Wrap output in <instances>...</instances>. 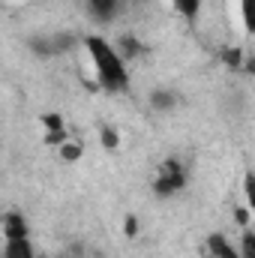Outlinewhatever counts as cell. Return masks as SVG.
I'll list each match as a JSON object with an SVG mask.
<instances>
[{
  "label": "cell",
  "mask_w": 255,
  "mask_h": 258,
  "mask_svg": "<svg viewBox=\"0 0 255 258\" xmlns=\"http://www.w3.org/2000/svg\"><path fill=\"white\" fill-rule=\"evenodd\" d=\"M0 234H3V240H24V237H30V222H27V216L21 213V210H3V216H0Z\"/></svg>",
  "instance_id": "cell-3"
},
{
  "label": "cell",
  "mask_w": 255,
  "mask_h": 258,
  "mask_svg": "<svg viewBox=\"0 0 255 258\" xmlns=\"http://www.w3.org/2000/svg\"><path fill=\"white\" fill-rule=\"evenodd\" d=\"M81 48L87 54V63L96 75V84L108 93H126L132 87V69L120 54L117 42L102 33H87L81 39Z\"/></svg>",
  "instance_id": "cell-1"
},
{
  "label": "cell",
  "mask_w": 255,
  "mask_h": 258,
  "mask_svg": "<svg viewBox=\"0 0 255 258\" xmlns=\"http://www.w3.org/2000/svg\"><path fill=\"white\" fill-rule=\"evenodd\" d=\"M117 42V48H120V54L126 57V63L132 66L138 57H144L147 54V45L135 36V33H120V39H114Z\"/></svg>",
  "instance_id": "cell-8"
},
{
  "label": "cell",
  "mask_w": 255,
  "mask_h": 258,
  "mask_svg": "<svg viewBox=\"0 0 255 258\" xmlns=\"http://www.w3.org/2000/svg\"><path fill=\"white\" fill-rule=\"evenodd\" d=\"M171 9L183 21H198L201 18V9H204V0H171Z\"/></svg>",
  "instance_id": "cell-10"
},
{
  "label": "cell",
  "mask_w": 255,
  "mask_h": 258,
  "mask_svg": "<svg viewBox=\"0 0 255 258\" xmlns=\"http://www.w3.org/2000/svg\"><path fill=\"white\" fill-rule=\"evenodd\" d=\"M177 102H180V96H177L171 87H153L150 96H147V105H150L156 114H168V111H174Z\"/></svg>",
  "instance_id": "cell-7"
},
{
  "label": "cell",
  "mask_w": 255,
  "mask_h": 258,
  "mask_svg": "<svg viewBox=\"0 0 255 258\" xmlns=\"http://www.w3.org/2000/svg\"><path fill=\"white\" fill-rule=\"evenodd\" d=\"M3 258H39L33 237L24 240H3Z\"/></svg>",
  "instance_id": "cell-9"
},
{
  "label": "cell",
  "mask_w": 255,
  "mask_h": 258,
  "mask_svg": "<svg viewBox=\"0 0 255 258\" xmlns=\"http://www.w3.org/2000/svg\"><path fill=\"white\" fill-rule=\"evenodd\" d=\"M99 144H102V150H105V153H114V150H120V129H114V126H99Z\"/></svg>",
  "instance_id": "cell-13"
},
{
  "label": "cell",
  "mask_w": 255,
  "mask_h": 258,
  "mask_svg": "<svg viewBox=\"0 0 255 258\" xmlns=\"http://www.w3.org/2000/svg\"><path fill=\"white\" fill-rule=\"evenodd\" d=\"M204 255L207 258H243L237 240H231V237L222 234V231H210V234H207V240H204Z\"/></svg>",
  "instance_id": "cell-4"
},
{
  "label": "cell",
  "mask_w": 255,
  "mask_h": 258,
  "mask_svg": "<svg viewBox=\"0 0 255 258\" xmlns=\"http://www.w3.org/2000/svg\"><path fill=\"white\" fill-rule=\"evenodd\" d=\"M186 183H189V168H186V162L177 159V156L165 159V162L153 171V177H150V189H153L156 198H162V201L180 195L186 189Z\"/></svg>",
  "instance_id": "cell-2"
},
{
  "label": "cell",
  "mask_w": 255,
  "mask_h": 258,
  "mask_svg": "<svg viewBox=\"0 0 255 258\" xmlns=\"http://www.w3.org/2000/svg\"><path fill=\"white\" fill-rule=\"evenodd\" d=\"M84 3H87L90 15H93L99 24L117 21V15H120V9H123V0H84Z\"/></svg>",
  "instance_id": "cell-6"
},
{
  "label": "cell",
  "mask_w": 255,
  "mask_h": 258,
  "mask_svg": "<svg viewBox=\"0 0 255 258\" xmlns=\"http://www.w3.org/2000/svg\"><path fill=\"white\" fill-rule=\"evenodd\" d=\"M42 132H45V141H48L54 150L63 144L66 138H72V132H69V126H66L63 114H57V111L42 114Z\"/></svg>",
  "instance_id": "cell-5"
},
{
  "label": "cell",
  "mask_w": 255,
  "mask_h": 258,
  "mask_svg": "<svg viewBox=\"0 0 255 258\" xmlns=\"http://www.w3.org/2000/svg\"><path fill=\"white\" fill-rule=\"evenodd\" d=\"M243 201H246L249 213L255 216V171H246L243 174Z\"/></svg>",
  "instance_id": "cell-15"
},
{
  "label": "cell",
  "mask_w": 255,
  "mask_h": 258,
  "mask_svg": "<svg viewBox=\"0 0 255 258\" xmlns=\"http://www.w3.org/2000/svg\"><path fill=\"white\" fill-rule=\"evenodd\" d=\"M237 246H240V255L243 258H255V228L243 225V231L237 237Z\"/></svg>",
  "instance_id": "cell-14"
},
{
  "label": "cell",
  "mask_w": 255,
  "mask_h": 258,
  "mask_svg": "<svg viewBox=\"0 0 255 258\" xmlns=\"http://www.w3.org/2000/svg\"><path fill=\"white\" fill-rule=\"evenodd\" d=\"M57 156H60L63 162H78V159L84 156V144H81L78 138H66L63 144L57 147Z\"/></svg>",
  "instance_id": "cell-12"
},
{
  "label": "cell",
  "mask_w": 255,
  "mask_h": 258,
  "mask_svg": "<svg viewBox=\"0 0 255 258\" xmlns=\"http://www.w3.org/2000/svg\"><path fill=\"white\" fill-rule=\"evenodd\" d=\"M123 231H126V237H135L138 234V219L135 216H126L123 219Z\"/></svg>",
  "instance_id": "cell-16"
},
{
  "label": "cell",
  "mask_w": 255,
  "mask_h": 258,
  "mask_svg": "<svg viewBox=\"0 0 255 258\" xmlns=\"http://www.w3.org/2000/svg\"><path fill=\"white\" fill-rule=\"evenodd\" d=\"M57 258H69V255H57Z\"/></svg>",
  "instance_id": "cell-17"
},
{
  "label": "cell",
  "mask_w": 255,
  "mask_h": 258,
  "mask_svg": "<svg viewBox=\"0 0 255 258\" xmlns=\"http://www.w3.org/2000/svg\"><path fill=\"white\" fill-rule=\"evenodd\" d=\"M237 21L243 33L255 36V0H237Z\"/></svg>",
  "instance_id": "cell-11"
}]
</instances>
